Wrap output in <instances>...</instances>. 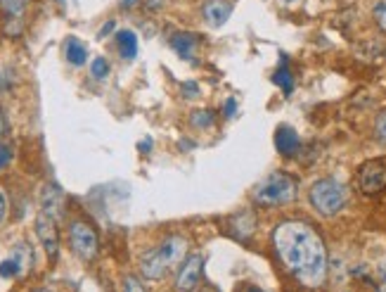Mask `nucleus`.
Returning <instances> with one entry per match:
<instances>
[{
  "label": "nucleus",
  "instance_id": "17",
  "mask_svg": "<svg viewBox=\"0 0 386 292\" xmlns=\"http://www.w3.org/2000/svg\"><path fill=\"white\" fill-rule=\"evenodd\" d=\"M272 81H275L279 88L284 90V95H289L291 90H294V76H291V71L287 67V57H282V67L275 71V76H272Z\"/></svg>",
  "mask_w": 386,
  "mask_h": 292
},
{
  "label": "nucleus",
  "instance_id": "29",
  "mask_svg": "<svg viewBox=\"0 0 386 292\" xmlns=\"http://www.w3.org/2000/svg\"><path fill=\"white\" fill-rule=\"evenodd\" d=\"M5 134H8V119H5L3 110H0V138H3Z\"/></svg>",
  "mask_w": 386,
  "mask_h": 292
},
{
  "label": "nucleus",
  "instance_id": "10",
  "mask_svg": "<svg viewBox=\"0 0 386 292\" xmlns=\"http://www.w3.org/2000/svg\"><path fill=\"white\" fill-rule=\"evenodd\" d=\"M202 12L211 26H223L232 15V3L230 0H206Z\"/></svg>",
  "mask_w": 386,
  "mask_h": 292
},
{
  "label": "nucleus",
  "instance_id": "4",
  "mask_svg": "<svg viewBox=\"0 0 386 292\" xmlns=\"http://www.w3.org/2000/svg\"><path fill=\"white\" fill-rule=\"evenodd\" d=\"M296 197V181L284 171H272L256 185L254 200L265 207H279V204H289Z\"/></svg>",
  "mask_w": 386,
  "mask_h": 292
},
{
  "label": "nucleus",
  "instance_id": "26",
  "mask_svg": "<svg viewBox=\"0 0 386 292\" xmlns=\"http://www.w3.org/2000/svg\"><path fill=\"white\" fill-rule=\"evenodd\" d=\"M181 90H183V95H185V98H197V95H199V86H197L195 81H185V83L181 86Z\"/></svg>",
  "mask_w": 386,
  "mask_h": 292
},
{
  "label": "nucleus",
  "instance_id": "3",
  "mask_svg": "<svg viewBox=\"0 0 386 292\" xmlns=\"http://www.w3.org/2000/svg\"><path fill=\"white\" fill-rule=\"evenodd\" d=\"M308 200L320 216H337L346 207L349 190L337 178H320V181L310 185Z\"/></svg>",
  "mask_w": 386,
  "mask_h": 292
},
{
  "label": "nucleus",
  "instance_id": "34",
  "mask_svg": "<svg viewBox=\"0 0 386 292\" xmlns=\"http://www.w3.org/2000/svg\"><path fill=\"white\" fill-rule=\"evenodd\" d=\"M36 292H52V290H36Z\"/></svg>",
  "mask_w": 386,
  "mask_h": 292
},
{
  "label": "nucleus",
  "instance_id": "25",
  "mask_svg": "<svg viewBox=\"0 0 386 292\" xmlns=\"http://www.w3.org/2000/svg\"><path fill=\"white\" fill-rule=\"evenodd\" d=\"M12 162V148L5 143H0V169H5Z\"/></svg>",
  "mask_w": 386,
  "mask_h": 292
},
{
  "label": "nucleus",
  "instance_id": "31",
  "mask_svg": "<svg viewBox=\"0 0 386 292\" xmlns=\"http://www.w3.org/2000/svg\"><path fill=\"white\" fill-rule=\"evenodd\" d=\"M145 5H147L150 10H159L164 5V0H145Z\"/></svg>",
  "mask_w": 386,
  "mask_h": 292
},
{
  "label": "nucleus",
  "instance_id": "12",
  "mask_svg": "<svg viewBox=\"0 0 386 292\" xmlns=\"http://www.w3.org/2000/svg\"><path fill=\"white\" fill-rule=\"evenodd\" d=\"M10 259L17 264L19 276L29 274L31 267H33V250H31V245H29V243H17L15 247H12Z\"/></svg>",
  "mask_w": 386,
  "mask_h": 292
},
{
  "label": "nucleus",
  "instance_id": "13",
  "mask_svg": "<svg viewBox=\"0 0 386 292\" xmlns=\"http://www.w3.org/2000/svg\"><path fill=\"white\" fill-rule=\"evenodd\" d=\"M171 48L178 52L183 59H195V48H197V36L195 34H173Z\"/></svg>",
  "mask_w": 386,
  "mask_h": 292
},
{
  "label": "nucleus",
  "instance_id": "15",
  "mask_svg": "<svg viewBox=\"0 0 386 292\" xmlns=\"http://www.w3.org/2000/svg\"><path fill=\"white\" fill-rule=\"evenodd\" d=\"M64 57L69 59L74 67H81V64H85V59H88V48H85L78 38L69 36L64 43Z\"/></svg>",
  "mask_w": 386,
  "mask_h": 292
},
{
  "label": "nucleus",
  "instance_id": "32",
  "mask_svg": "<svg viewBox=\"0 0 386 292\" xmlns=\"http://www.w3.org/2000/svg\"><path fill=\"white\" fill-rule=\"evenodd\" d=\"M138 3H140V0H121V8L131 10V8H135Z\"/></svg>",
  "mask_w": 386,
  "mask_h": 292
},
{
  "label": "nucleus",
  "instance_id": "9",
  "mask_svg": "<svg viewBox=\"0 0 386 292\" xmlns=\"http://www.w3.org/2000/svg\"><path fill=\"white\" fill-rule=\"evenodd\" d=\"M64 202H66V197H64V192L59 185H55V183L43 185V192H41V211L43 214H48L57 221V218L64 214Z\"/></svg>",
  "mask_w": 386,
  "mask_h": 292
},
{
  "label": "nucleus",
  "instance_id": "11",
  "mask_svg": "<svg viewBox=\"0 0 386 292\" xmlns=\"http://www.w3.org/2000/svg\"><path fill=\"white\" fill-rule=\"evenodd\" d=\"M275 148L279 155L284 157H291L298 152V134L294 129H289V126H279L275 131Z\"/></svg>",
  "mask_w": 386,
  "mask_h": 292
},
{
  "label": "nucleus",
  "instance_id": "1",
  "mask_svg": "<svg viewBox=\"0 0 386 292\" xmlns=\"http://www.w3.org/2000/svg\"><path fill=\"white\" fill-rule=\"evenodd\" d=\"M275 247L282 267L308 288H318L327 274V250L322 238L303 221H282L272 230Z\"/></svg>",
  "mask_w": 386,
  "mask_h": 292
},
{
  "label": "nucleus",
  "instance_id": "33",
  "mask_svg": "<svg viewBox=\"0 0 386 292\" xmlns=\"http://www.w3.org/2000/svg\"><path fill=\"white\" fill-rule=\"evenodd\" d=\"M247 292H263L261 288H254V285H251V288H247Z\"/></svg>",
  "mask_w": 386,
  "mask_h": 292
},
{
  "label": "nucleus",
  "instance_id": "20",
  "mask_svg": "<svg viewBox=\"0 0 386 292\" xmlns=\"http://www.w3.org/2000/svg\"><path fill=\"white\" fill-rule=\"evenodd\" d=\"M26 3H29V0H0V8L8 12L10 17H19L24 12Z\"/></svg>",
  "mask_w": 386,
  "mask_h": 292
},
{
  "label": "nucleus",
  "instance_id": "2",
  "mask_svg": "<svg viewBox=\"0 0 386 292\" xmlns=\"http://www.w3.org/2000/svg\"><path fill=\"white\" fill-rule=\"evenodd\" d=\"M185 252H188V238L169 235L155 250L145 252L143 259H140V271H143V276L147 281H162L171 269L183 264Z\"/></svg>",
  "mask_w": 386,
  "mask_h": 292
},
{
  "label": "nucleus",
  "instance_id": "23",
  "mask_svg": "<svg viewBox=\"0 0 386 292\" xmlns=\"http://www.w3.org/2000/svg\"><path fill=\"white\" fill-rule=\"evenodd\" d=\"M375 138L379 145H386V112H382V115L377 117L375 122Z\"/></svg>",
  "mask_w": 386,
  "mask_h": 292
},
{
  "label": "nucleus",
  "instance_id": "28",
  "mask_svg": "<svg viewBox=\"0 0 386 292\" xmlns=\"http://www.w3.org/2000/svg\"><path fill=\"white\" fill-rule=\"evenodd\" d=\"M5 214H8V200H5L3 190H0V221L5 218Z\"/></svg>",
  "mask_w": 386,
  "mask_h": 292
},
{
  "label": "nucleus",
  "instance_id": "6",
  "mask_svg": "<svg viewBox=\"0 0 386 292\" xmlns=\"http://www.w3.org/2000/svg\"><path fill=\"white\" fill-rule=\"evenodd\" d=\"M202 267H204L202 255H190L188 259H183L181 269H178V276H176V283H173V290L197 292L199 283H202Z\"/></svg>",
  "mask_w": 386,
  "mask_h": 292
},
{
  "label": "nucleus",
  "instance_id": "16",
  "mask_svg": "<svg viewBox=\"0 0 386 292\" xmlns=\"http://www.w3.org/2000/svg\"><path fill=\"white\" fill-rule=\"evenodd\" d=\"M116 43H119V52H121V57L126 59H133L138 55V38L133 31H119L116 34Z\"/></svg>",
  "mask_w": 386,
  "mask_h": 292
},
{
  "label": "nucleus",
  "instance_id": "30",
  "mask_svg": "<svg viewBox=\"0 0 386 292\" xmlns=\"http://www.w3.org/2000/svg\"><path fill=\"white\" fill-rule=\"evenodd\" d=\"M111 31H114V22H107L102 26V29H99V38H104L107 34H111Z\"/></svg>",
  "mask_w": 386,
  "mask_h": 292
},
{
  "label": "nucleus",
  "instance_id": "27",
  "mask_svg": "<svg viewBox=\"0 0 386 292\" xmlns=\"http://www.w3.org/2000/svg\"><path fill=\"white\" fill-rule=\"evenodd\" d=\"M235 112H237V103H235V98H228L223 105V115L225 117H235Z\"/></svg>",
  "mask_w": 386,
  "mask_h": 292
},
{
  "label": "nucleus",
  "instance_id": "21",
  "mask_svg": "<svg viewBox=\"0 0 386 292\" xmlns=\"http://www.w3.org/2000/svg\"><path fill=\"white\" fill-rule=\"evenodd\" d=\"M121 290H123V292H147V290H145L143 281H140L138 276H123Z\"/></svg>",
  "mask_w": 386,
  "mask_h": 292
},
{
  "label": "nucleus",
  "instance_id": "24",
  "mask_svg": "<svg viewBox=\"0 0 386 292\" xmlns=\"http://www.w3.org/2000/svg\"><path fill=\"white\" fill-rule=\"evenodd\" d=\"M0 276H3V278H15V276H19L17 264L12 262V259H5V262H0Z\"/></svg>",
  "mask_w": 386,
  "mask_h": 292
},
{
  "label": "nucleus",
  "instance_id": "18",
  "mask_svg": "<svg viewBox=\"0 0 386 292\" xmlns=\"http://www.w3.org/2000/svg\"><path fill=\"white\" fill-rule=\"evenodd\" d=\"M216 122V115L211 110H195L190 115V124L195 126V129H209V126H214Z\"/></svg>",
  "mask_w": 386,
  "mask_h": 292
},
{
  "label": "nucleus",
  "instance_id": "8",
  "mask_svg": "<svg viewBox=\"0 0 386 292\" xmlns=\"http://www.w3.org/2000/svg\"><path fill=\"white\" fill-rule=\"evenodd\" d=\"M36 235L41 245L48 252L50 259H57V252H59V233H57V221L48 214H38L36 216Z\"/></svg>",
  "mask_w": 386,
  "mask_h": 292
},
{
  "label": "nucleus",
  "instance_id": "22",
  "mask_svg": "<svg viewBox=\"0 0 386 292\" xmlns=\"http://www.w3.org/2000/svg\"><path fill=\"white\" fill-rule=\"evenodd\" d=\"M90 71H92V76H95V78H104V76L109 74L107 59H104V57H95V59H92V64H90Z\"/></svg>",
  "mask_w": 386,
  "mask_h": 292
},
{
  "label": "nucleus",
  "instance_id": "19",
  "mask_svg": "<svg viewBox=\"0 0 386 292\" xmlns=\"http://www.w3.org/2000/svg\"><path fill=\"white\" fill-rule=\"evenodd\" d=\"M372 19H375V24L386 34V0H377V3L372 5Z\"/></svg>",
  "mask_w": 386,
  "mask_h": 292
},
{
  "label": "nucleus",
  "instance_id": "35",
  "mask_svg": "<svg viewBox=\"0 0 386 292\" xmlns=\"http://www.w3.org/2000/svg\"><path fill=\"white\" fill-rule=\"evenodd\" d=\"M202 292H214V290H202Z\"/></svg>",
  "mask_w": 386,
  "mask_h": 292
},
{
  "label": "nucleus",
  "instance_id": "36",
  "mask_svg": "<svg viewBox=\"0 0 386 292\" xmlns=\"http://www.w3.org/2000/svg\"><path fill=\"white\" fill-rule=\"evenodd\" d=\"M59 3H64V0H59Z\"/></svg>",
  "mask_w": 386,
  "mask_h": 292
},
{
  "label": "nucleus",
  "instance_id": "5",
  "mask_svg": "<svg viewBox=\"0 0 386 292\" xmlns=\"http://www.w3.org/2000/svg\"><path fill=\"white\" fill-rule=\"evenodd\" d=\"M69 243H71V250L78 259L83 262H92L97 257V250H99V240H97V233L95 228L83 221V218H76L71 221L69 226Z\"/></svg>",
  "mask_w": 386,
  "mask_h": 292
},
{
  "label": "nucleus",
  "instance_id": "7",
  "mask_svg": "<svg viewBox=\"0 0 386 292\" xmlns=\"http://www.w3.org/2000/svg\"><path fill=\"white\" fill-rule=\"evenodd\" d=\"M358 185L365 195H377L386 188V164L379 162V159H372V162L363 164L361 174H358Z\"/></svg>",
  "mask_w": 386,
  "mask_h": 292
},
{
  "label": "nucleus",
  "instance_id": "14",
  "mask_svg": "<svg viewBox=\"0 0 386 292\" xmlns=\"http://www.w3.org/2000/svg\"><path fill=\"white\" fill-rule=\"evenodd\" d=\"M230 228L235 230V235L239 238V240H247L256 228V214L254 211H242V214H237L235 218H232Z\"/></svg>",
  "mask_w": 386,
  "mask_h": 292
}]
</instances>
